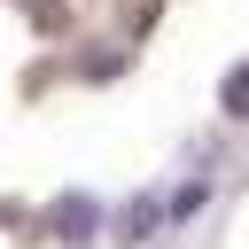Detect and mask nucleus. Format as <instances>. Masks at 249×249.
<instances>
[{
	"instance_id": "nucleus-1",
	"label": "nucleus",
	"mask_w": 249,
	"mask_h": 249,
	"mask_svg": "<svg viewBox=\"0 0 249 249\" xmlns=\"http://www.w3.org/2000/svg\"><path fill=\"white\" fill-rule=\"evenodd\" d=\"M54 226H62V233H86V226H93V210H86V202H62V210H54Z\"/></svg>"
},
{
	"instance_id": "nucleus-2",
	"label": "nucleus",
	"mask_w": 249,
	"mask_h": 249,
	"mask_svg": "<svg viewBox=\"0 0 249 249\" xmlns=\"http://www.w3.org/2000/svg\"><path fill=\"white\" fill-rule=\"evenodd\" d=\"M226 109H249V70H241V78L226 86Z\"/></svg>"
}]
</instances>
